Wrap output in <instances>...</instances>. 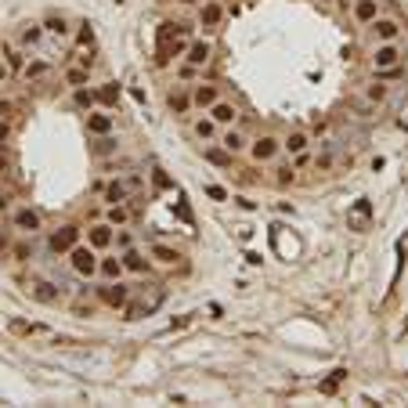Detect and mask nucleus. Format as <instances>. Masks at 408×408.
<instances>
[{
  "mask_svg": "<svg viewBox=\"0 0 408 408\" xmlns=\"http://www.w3.org/2000/svg\"><path fill=\"white\" fill-rule=\"evenodd\" d=\"M119 261H123L126 275H138V278H145V275H152V271H156L152 256H148V249H145L141 242L131 246V249H123V253H119Z\"/></svg>",
  "mask_w": 408,
  "mask_h": 408,
  "instance_id": "nucleus-12",
  "label": "nucleus"
},
{
  "mask_svg": "<svg viewBox=\"0 0 408 408\" xmlns=\"http://www.w3.org/2000/svg\"><path fill=\"white\" fill-rule=\"evenodd\" d=\"M177 61H188V66H199V69H210V61H213V40L210 36H191L188 40V48Z\"/></svg>",
  "mask_w": 408,
  "mask_h": 408,
  "instance_id": "nucleus-11",
  "label": "nucleus"
},
{
  "mask_svg": "<svg viewBox=\"0 0 408 408\" xmlns=\"http://www.w3.org/2000/svg\"><path fill=\"white\" fill-rule=\"evenodd\" d=\"M405 61H408V48H401V40H394V44H372V51H369V73L372 69L405 66Z\"/></svg>",
  "mask_w": 408,
  "mask_h": 408,
  "instance_id": "nucleus-5",
  "label": "nucleus"
},
{
  "mask_svg": "<svg viewBox=\"0 0 408 408\" xmlns=\"http://www.w3.org/2000/svg\"><path fill=\"white\" fill-rule=\"evenodd\" d=\"M203 163H210V166H217V170H231V163H235V156L228 152L224 145H217V141H210V145H203Z\"/></svg>",
  "mask_w": 408,
  "mask_h": 408,
  "instance_id": "nucleus-30",
  "label": "nucleus"
},
{
  "mask_svg": "<svg viewBox=\"0 0 408 408\" xmlns=\"http://www.w3.org/2000/svg\"><path fill=\"white\" fill-rule=\"evenodd\" d=\"M351 18H354V26H369L376 15H383V0H351Z\"/></svg>",
  "mask_w": 408,
  "mask_h": 408,
  "instance_id": "nucleus-26",
  "label": "nucleus"
},
{
  "mask_svg": "<svg viewBox=\"0 0 408 408\" xmlns=\"http://www.w3.org/2000/svg\"><path fill=\"white\" fill-rule=\"evenodd\" d=\"M73 105H76V109H83V112L98 109V94H94V87H73Z\"/></svg>",
  "mask_w": 408,
  "mask_h": 408,
  "instance_id": "nucleus-35",
  "label": "nucleus"
},
{
  "mask_svg": "<svg viewBox=\"0 0 408 408\" xmlns=\"http://www.w3.org/2000/svg\"><path fill=\"white\" fill-rule=\"evenodd\" d=\"M358 98L361 101H369V105H386L391 101V83H383V80H376V76H369L365 83H358Z\"/></svg>",
  "mask_w": 408,
  "mask_h": 408,
  "instance_id": "nucleus-21",
  "label": "nucleus"
},
{
  "mask_svg": "<svg viewBox=\"0 0 408 408\" xmlns=\"http://www.w3.org/2000/svg\"><path fill=\"white\" fill-rule=\"evenodd\" d=\"M278 156H282V134H275V131H264V134L249 138L246 159H249L253 166H268V163H275Z\"/></svg>",
  "mask_w": 408,
  "mask_h": 408,
  "instance_id": "nucleus-3",
  "label": "nucleus"
},
{
  "mask_svg": "<svg viewBox=\"0 0 408 408\" xmlns=\"http://www.w3.org/2000/svg\"><path fill=\"white\" fill-rule=\"evenodd\" d=\"M8 224L15 235H22V239H33V235L44 231V213H40L33 203H15L11 213H8Z\"/></svg>",
  "mask_w": 408,
  "mask_h": 408,
  "instance_id": "nucleus-2",
  "label": "nucleus"
},
{
  "mask_svg": "<svg viewBox=\"0 0 408 408\" xmlns=\"http://www.w3.org/2000/svg\"><path fill=\"white\" fill-rule=\"evenodd\" d=\"M15 141V119H0V148H8Z\"/></svg>",
  "mask_w": 408,
  "mask_h": 408,
  "instance_id": "nucleus-41",
  "label": "nucleus"
},
{
  "mask_svg": "<svg viewBox=\"0 0 408 408\" xmlns=\"http://www.w3.org/2000/svg\"><path fill=\"white\" fill-rule=\"evenodd\" d=\"M134 191L126 188V181H123V174H112V177H105V184H101V191H98V199H101V206H112V203H126Z\"/></svg>",
  "mask_w": 408,
  "mask_h": 408,
  "instance_id": "nucleus-19",
  "label": "nucleus"
},
{
  "mask_svg": "<svg viewBox=\"0 0 408 408\" xmlns=\"http://www.w3.org/2000/svg\"><path fill=\"white\" fill-rule=\"evenodd\" d=\"M94 296L101 300L105 307H112V311H123V304L134 296V289L126 286V278H116V282H101L94 286Z\"/></svg>",
  "mask_w": 408,
  "mask_h": 408,
  "instance_id": "nucleus-8",
  "label": "nucleus"
},
{
  "mask_svg": "<svg viewBox=\"0 0 408 408\" xmlns=\"http://www.w3.org/2000/svg\"><path fill=\"white\" fill-rule=\"evenodd\" d=\"M134 206L131 203H112V206H105L101 210V221H109L112 228H131L134 224Z\"/></svg>",
  "mask_w": 408,
  "mask_h": 408,
  "instance_id": "nucleus-27",
  "label": "nucleus"
},
{
  "mask_svg": "<svg viewBox=\"0 0 408 408\" xmlns=\"http://www.w3.org/2000/svg\"><path fill=\"white\" fill-rule=\"evenodd\" d=\"M343 4H351V0H343Z\"/></svg>",
  "mask_w": 408,
  "mask_h": 408,
  "instance_id": "nucleus-47",
  "label": "nucleus"
},
{
  "mask_svg": "<svg viewBox=\"0 0 408 408\" xmlns=\"http://www.w3.org/2000/svg\"><path fill=\"white\" fill-rule=\"evenodd\" d=\"M94 94H98V109L112 112L116 105H119V83L116 80H105V83H98V87H94Z\"/></svg>",
  "mask_w": 408,
  "mask_h": 408,
  "instance_id": "nucleus-31",
  "label": "nucleus"
},
{
  "mask_svg": "<svg viewBox=\"0 0 408 408\" xmlns=\"http://www.w3.org/2000/svg\"><path fill=\"white\" fill-rule=\"evenodd\" d=\"M166 109H170V116H177V119H188L191 112V91L184 87V83H174V87L166 91Z\"/></svg>",
  "mask_w": 408,
  "mask_h": 408,
  "instance_id": "nucleus-17",
  "label": "nucleus"
},
{
  "mask_svg": "<svg viewBox=\"0 0 408 408\" xmlns=\"http://www.w3.org/2000/svg\"><path fill=\"white\" fill-rule=\"evenodd\" d=\"M307 148H314V134L307 131V126H293L289 134H282V156H300L307 152Z\"/></svg>",
  "mask_w": 408,
  "mask_h": 408,
  "instance_id": "nucleus-18",
  "label": "nucleus"
},
{
  "mask_svg": "<svg viewBox=\"0 0 408 408\" xmlns=\"http://www.w3.org/2000/svg\"><path fill=\"white\" fill-rule=\"evenodd\" d=\"M116 278H126V268L119 261V253L109 249V253L98 256V282H116Z\"/></svg>",
  "mask_w": 408,
  "mask_h": 408,
  "instance_id": "nucleus-23",
  "label": "nucleus"
},
{
  "mask_svg": "<svg viewBox=\"0 0 408 408\" xmlns=\"http://www.w3.org/2000/svg\"><path fill=\"white\" fill-rule=\"evenodd\" d=\"M18 116V101L15 98H0V119H15Z\"/></svg>",
  "mask_w": 408,
  "mask_h": 408,
  "instance_id": "nucleus-42",
  "label": "nucleus"
},
{
  "mask_svg": "<svg viewBox=\"0 0 408 408\" xmlns=\"http://www.w3.org/2000/svg\"><path fill=\"white\" fill-rule=\"evenodd\" d=\"M372 76H376V80H383V83H394V80H401V76H405V66H391V69H372Z\"/></svg>",
  "mask_w": 408,
  "mask_h": 408,
  "instance_id": "nucleus-40",
  "label": "nucleus"
},
{
  "mask_svg": "<svg viewBox=\"0 0 408 408\" xmlns=\"http://www.w3.org/2000/svg\"><path fill=\"white\" fill-rule=\"evenodd\" d=\"M8 80H15V76H11V69H8V61L0 58V83H8Z\"/></svg>",
  "mask_w": 408,
  "mask_h": 408,
  "instance_id": "nucleus-45",
  "label": "nucleus"
},
{
  "mask_svg": "<svg viewBox=\"0 0 408 408\" xmlns=\"http://www.w3.org/2000/svg\"><path fill=\"white\" fill-rule=\"evenodd\" d=\"M206 116L213 119L224 131V126H235V123H242V109L235 105L231 98H221V101H213L210 109H206Z\"/></svg>",
  "mask_w": 408,
  "mask_h": 408,
  "instance_id": "nucleus-15",
  "label": "nucleus"
},
{
  "mask_svg": "<svg viewBox=\"0 0 408 408\" xmlns=\"http://www.w3.org/2000/svg\"><path fill=\"white\" fill-rule=\"evenodd\" d=\"M51 73H54V61H51V58H29V61H26V69H22V76H18V80H26L29 87H33V83H44Z\"/></svg>",
  "mask_w": 408,
  "mask_h": 408,
  "instance_id": "nucleus-28",
  "label": "nucleus"
},
{
  "mask_svg": "<svg viewBox=\"0 0 408 408\" xmlns=\"http://www.w3.org/2000/svg\"><path fill=\"white\" fill-rule=\"evenodd\" d=\"M29 296H33V300H40V304H48V307H54L58 300H61L58 286H54V282H48V278H29Z\"/></svg>",
  "mask_w": 408,
  "mask_h": 408,
  "instance_id": "nucleus-29",
  "label": "nucleus"
},
{
  "mask_svg": "<svg viewBox=\"0 0 408 408\" xmlns=\"http://www.w3.org/2000/svg\"><path fill=\"white\" fill-rule=\"evenodd\" d=\"M83 123H87V134L91 138H105V134L116 131V116L105 112V109H91L87 116H83Z\"/></svg>",
  "mask_w": 408,
  "mask_h": 408,
  "instance_id": "nucleus-24",
  "label": "nucleus"
},
{
  "mask_svg": "<svg viewBox=\"0 0 408 408\" xmlns=\"http://www.w3.org/2000/svg\"><path fill=\"white\" fill-rule=\"evenodd\" d=\"M0 58H4V61H8V69H11V76L18 80V76H22V69H26V61H29V51H22V48H18V44H15V40L8 36V40H0Z\"/></svg>",
  "mask_w": 408,
  "mask_h": 408,
  "instance_id": "nucleus-22",
  "label": "nucleus"
},
{
  "mask_svg": "<svg viewBox=\"0 0 408 408\" xmlns=\"http://www.w3.org/2000/svg\"><path fill=\"white\" fill-rule=\"evenodd\" d=\"M76 29H80V33H73L76 48H91V44H94V29H91V22H80Z\"/></svg>",
  "mask_w": 408,
  "mask_h": 408,
  "instance_id": "nucleus-39",
  "label": "nucleus"
},
{
  "mask_svg": "<svg viewBox=\"0 0 408 408\" xmlns=\"http://www.w3.org/2000/svg\"><path fill=\"white\" fill-rule=\"evenodd\" d=\"M61 83L73 91V87H91V69H83L80 61H73V66L61 69Z\"/></svg>",
  "mask_w": 408,
  "mask_h": 408,
  "instance_id": "nucleus-32",
  "label": "nucleus"
},
{
  "mask_svg": "<svg viewBox=\"0 0 408 408\" xmlns=\"http://www.w3.org/2000/svg\"><path fill=\"white\" fill-rule=\"evenodd\" d=\"M131 246H138V231H134V224H131V228H116V235H112V249L123 253V249H131Z\"/></svg>",
  "mask_w": 408,
  "mask_h": 408,
  "instance_id": "nucleus-36",
  "label": "nucleus"
},
{
  "mask_svg": "<svg viewBox=\"0 0 408 408\" xmlns=\"http://www.w3.org/2000/svg\"><path fill=\"white\" fill-rule=\"evenodd\" d=\"M40 22H44V33H48L51 40H61V44H66V40H73V18H69V15L48 11L44 18H40Z\"/></svg>",
  "mask_w": 408,
  "mask_h": 408,
  "instance_id": "nucleus-20",
  "label": "nucleus"
},
{
  "mask_svg": "<svg viewBox=\"0 0 408 408\" xmlns=\"http://www.w3.org/2000/svg\"><path fill=\"white\" fill-rule=\"evenodd\" d=\"M203 76H206V69L188 66V61H174V83H184V87H191V83H199Z\"/></svg>",
  "mask_w": 408,
  "mask_h": 408,
  "instance_id": "nucleus-33",
  "label": "nucleus"
},
{
  "mask_svg": "<svg viewBox=\"0 0 408 408\" xmlns=\"http://www.w3.org/2000/svg\"><path fill=\"white\" fill-rule=\"evenodd\" d=\"M123 181H126V188H131V191H134V196H138V191L145 188V177L138 174V170H131V174H123Z\"/></svg>",
  "mask_w": 408,
  "mask_h": 408,
  "instance_id": "nucleus-43",
  "label": "nucleus"
},
{
  "mask_svg": "<svg viewBox=\"0 0 408 408\" xmlns=\"http://www.w3.org/2000/svg\"><path fill=\"white\" fill-rule=\"evenodd\" d=\"M98 249L94 246H87V242H76L69 253H66V264H69V271L80 278V282H94V278H98Z\"/></svg>",
  "mask_w": 408,
  "mask_h": 408,
  "instance_id": "nucleus-1",
  "label": "nucleus"
},
{
  "mask_svg": "<svg viewBox=\"0 0 408 408\" xmlns=\"http://www.w3.org/2000/svg\"><path fill=\"white\" fill-rule=\"evenodd\" d=\"M333 166H336V148H314V163H311L314 174H333Z\"/></svg>",
  "mask_w": 408,
  "mask_h": 408,
  "instance_id": "nucleus-34",
  "label": "nucleus"
},
{
  "mask_svg": "<svg viewBox=\"0 0 408 408\" xmlns=\"http://www.w3.org/2000/svg\"><path fill=\"white\" fill-rule=\"evenodd\" d=\"M206 196H210V199H217V203H228V191H224L221 184H210V188H206Z\"/></svg>",
  "mask_w": 408,
  "mask_h": 408,
  "instance_id": "nucleus-44",
  "label": "nucleus"
},
{
  "mask_svg": "<svg viewBox=\"0 0 408 408\" xmlns=\"http://www.w3.org/2000/svg\"><path fill=\"white\" fill-rule=\"evenodd\" d=\"M148 256H152V264L156 268H177L184 256L177 246H170V242H148Z\"/></svg>",
  "mask_w": 408,
  "mask_h": 408,
  "instance_id": "nucleus-25",
  "label": "nucleus"
},
{
  "mask_svg": "<svg viewBox=\"0 0 408 408\" xmlns=\"http://www.w3.org/2000/svg\"><path fill=\"white\" fill-rule=\"evenodd\" d=\"M224 18H228L224 0H203L199 11H196V29H203V36H210L224 26Z\"/></svg>",
  "mask_w": 408,
  "mask_h": 408,
  "instance_id": "nucleus-6",
  "label": "nucleus"
},
{
  "mask_svg": "<svg viewBox=\"0 0 408 408\" xmlns=\"http://www.w3.org/2000/svg\"><path fill=\"white\" fill-rule=\"evenodd\" d=\"M249 131H246V126L242 123H235V126H224V131H221V138H217V145H224L228 148V152L235 156V159H239V156H246V148H249Z\"/></svg>",
  "mask_w": 408,
  "mask_h": 408,
  "instance_id": "nucleus-14",
  "label": "nucleus"
},
{
  "mask_svg": "<svg viewBox=\"0 0 408 408\" xmlns=\"http://www.w3.org/2000/svg\"><path fill=\"white\" fill-rule=\"evenodd\" d=\"M296 184V170H293V163H286V166H278V177H275V188L278 191H286V188H293Z\"/></svg>",
  "mask_w": 408,
  "mask_h": 408,
  "instance_id": "nucleus-38",
  "label": "nucleus"
},
{
  "mask_svg": "<svg viewBox=\"0 0 408 408\" xmlns=\"http://www.w3.org/2000/svg\"><path fill=\"white\" fill-rule=\"evenodd\" d=\"M188 91H191V109H196V112H206L213 101H221V98H224V83L203 76L199 83H191Z\"/></svg>",
  "mask_w": 408,
  "mask_h": 408,
  "instance_id": "nucleus-7",
  "label": "nucleus"
},
{
  "mask_svg": "<svg viewBox=\"0 0 408 408\" xmlns=\"http://www.w3.org/2000/svg\"><path fill=\"white\" fill-rule=\"evenodd\" d=\"M112 235H116V228L109 221H91L87 228H83V242L94 246L98 253H109L112 249Z\"/></svg>",
  "mask_w": 408,
  "mask_h": 408,
  "instance_id": "nucleus-13",
  "label": "nucleus"
},
{
  "mask_svg": "<svg viewBox=\"0 0 408 408\" xmlns=\"http://www.w3.org/2000/svg\"><path fill=\"white\" fill-rule=\"evenodd\" d=\"M188 134H191V141L210 145V141H217V138H221V126L213 123L206 112H199V116H188Z\"/></svg>",
  "mask_w": 408,
  "mask_h": 408,
  "instance_id": "nucleus-16",
  "label": "nucleus"
},
{
  "mask_svg": "<svg viewBox=\"0 0 408 408\" xmlns=\"http://www.w3.org/2000/svg\"><path fill=\"white\" fill-rule=\"evenodd\" d=\"M405 26H401V18L394 15H376L369 26H365V36L372 40V44H394V40H401Z\"/></svg>",
  "mask_w": 408,
  "mask_h": 408,
  "instance_id": "nucleus-4",
  "label": "nucleus"
},
{
  "mask_svg": "<svg viewBox=\"0 0 408 408\" xmlns=\"http://www.w3.org/2000/svg\"><path fill=\"white\" fill-rule=\"evenodd\" d=\"M119 152V141L112 134H105V138H94V156L105 159V156H116Z\"/></svg>",
  "mask_w": 408,
  "mask_h": 408,
  "instance_id": "nucleus-37",
  "label": "nucleus"
},
{
  "mask_svg": "<svg viewBox=\"0 0 408 408\" xmlns=\"http://www.w3.org/2000/svg\"><path fill=\"white\" fill-rule=\"evenodd\" d=\"M15 44L22 48V51H40L44 48V40H48V33H44V22H40V18H29V22H22L15 29Z\"/></svg>",
  "mask_w": 408,
  "mask_h": 408,
  "instance_id": "nucleus-10",
  "label": "nucleus"
},
{
  "mask_svg": "<svg viewBox=\"0 0 408 408\" xmlns=\"http://www.w3.org/2000/svg\"><path fill=\"white\" fill-rule=\"evenodd\" d=\"M80 239H83V228H80V224H58V228H51V231H48V249L66 256Z\"/></svg>",
  "mask_w": 408,
  "mask_h": 408,
  "instance_id": "nucleus-9",
  "label": "nucleus"
},
{
  "mask_svg": "<svg viewBox=\"0 0 408 408\" xmlns=\"http://www.w3.org/2000/svg\"><path fill=\"white\" fill-rule=\"evenodd\" d=\"M177 4H196V8H199V4H203V0H177Z\"/></svg>",
  "mask_w": 408,
  "mask_h": 408,
  "instance_id": "nucleus-46",
  "label": "nucleus"
}]
</instances>
